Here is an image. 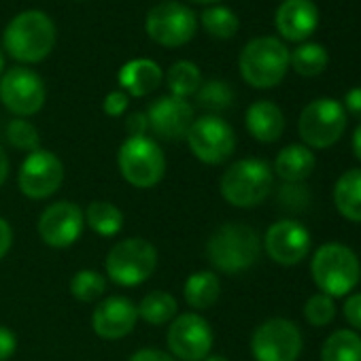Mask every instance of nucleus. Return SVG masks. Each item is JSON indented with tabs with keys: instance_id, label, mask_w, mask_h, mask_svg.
Instances as JSON below:
<instances>
[{
	"instance_id": "f257e3e1",
	"label": "nucleus",
	"mask_w": 361,
	"mask_h": 361,
	"mask_svg": "<svg viewBox=\"0 0 361 361\" xmlns=\"http://www.w3.org/2000/svg\"><path fill=\"white\" fill-rule=\"evenodd\" d=\"M56 45V24L43 11H24L16 16L3 32L5 51L24 64L43 62Z\"/></svg>"
},
{
	"instance_id": "f03ea898",
	"label": "nucleus",
	"mask_w": 361,
	"mask_h": 361,
	"mask_svg": "<svg viewBox=\"0 0 361 361\" xmlns=\"http://www.w3.org/2000/svg\"><path fill=\"white\" fill-rule=\"evenodd\" d=\"M310 274L321 293L334 300L346 298L361 281V262L350 247L325 243L310 259Z\"/></svg>"
},
{
	"instance_id": "7ed1b4c3",
	"label": "nucleus",
	"mask_w": 361,
	"mask_h": 361,
	"mask_svg": "<svg viewBox=\"0 0 361 361\" xmlns=\"http://www.w3.org/2000/svg\"><path fill=\"white\" fill-rule=\"evenodd\" d=\"M262 253L259 234L245 224H226L207 243L209 262L224 274H238L255 266Z\"/></svg>"
},
{
	"instance_id": "20e7f679",
	"label": "nucleus",
	"mask_w": 361,
	"mask_h": 361,
	"mask_svg": "<svg viewBox=\"0 0 361 361\" xmlns=\"http://www.w3.org/2000/svg\"><path fill=\"white\" fill-rule=\"evenodd\" d=\"M274 188V172L268 161L257 157H245L234 161L219 180V192L226 202L236 209L259 207Z\"/></svg>"
},
{
	"instance_id": "39448f33",
	"label": "nucleus",
	"mask_w": 361,
	"mask_h": 361,
	"mask_svg": "<svg viewBox=\"0 0 361 361\" xmlns=\"http://www.w3.org/2000/svg\"><path fill=\"white\" fill-rule=\"evenodd\" d=\"M238 68L251 87H276L289 71V49L276 37H257L243 47Z\"/></svg>"
},
{
	"instance_id": "423d86ee",
	"label": "nucleus",
	"mask_w": 361,
	"mask_h": 361,
	"mask_svg": "<svg viewBox=\"0 0 361 361\" xmlns=\"http://www.w3.org/2000/svg\"><path fill=\"white\" fill-rule=\"evenodd\" d=\"M121 176L132 188H155L166 174V157L161 147L149 136H128L117 151Z\"/></svg>"
},
{
	"instance_id": "0eeeda50",
	"label": "nucleus",
	"mask_w": 361,
	"mask_h": 361,
	"mask_svg": "<svg viewBox=\"0 0 361 361\" xmlns=\"http://www.w3.org/2000/svg\"><path fill=\"white\" fill-rule=\"evenodd\" d=\"M157 268V249L145 238L119 240L104 259L106 276L121 287L142 285Z\"/></svg>"
},
{
	"instance_id": "6e6552de",
	"label": "nucleus",
	"mask_w": 361,
	"mask_h": 361,
	"mask_svg": "<svg viewBox=\"0 0 361 361\" xmlns=\"http://www.w3.org/2000/svg\"><path fill=\"white\" fill-rule=\"evenodd\" d=\"M348 115L342 102L334 98H317L304 106L298 119V132L308 149H329L346 130Z\"/></svg>"
},
{
	"instance_id": "1a4fd4ad",
	"label": "nucleus",
	"mask_w": 361,
	"mask_h": 361,
	"mask_svg": "<svg viewBox=\"0 0 361 361\" xmlns=\"http://www.w3.org/2000/svg\"><path fill=\"white\" fill-rule=\"evenodd\" d=\"M302 348V331L291 319H266L251 336V353L255 361H298Z\"/></svg>"
},
{
	"instance_id": "9d476101",
	"label": "nucleus",
	"mask_w": 361,
	"mask_h": 361,
	"mask_svg": "<svg viewBox=\"0 0 361 361\" xmlns=\"http://www.w3.org/2000/svg\"><path fill=\"white\" fill-rule=\"evenodd\" d=\"M147 35L161 47H183L198 30V18L194 11L174 0H164L147 13Z\"/></svg>"
},
{
	"instance_id": "9b49d317",
	"label": "nucleus",
	"mask_w": 361,
	"mask_h": 361,
	"mask_svg": "<svg viewBox=\"0 0 361 361\" xmlns=\"http://www.w3.org/2000/svg\"><path fill=\"white\" fill-rule=\"evenodd\" d=\"M213 327L198 312H183L170 321L166 342L176 361H204L213 348Z\"/></svg>"
},
{
	"instance_id": "f8f14e48",
	"label": "nucleus",
	"mask_w": 361,
	"mask_h": 361,
	"mask_svg": "<svg viewBox=\"0 0 361 361\" xmlns=\"http://www.w3.org/2000/svg\"><path fill=\"white\" fill-rule=\"evenodd\" d=\"M185 138L192 153L209 166L228 161L236 151V132L219 115H202L194 119Z\"/></svg>"
},
{
	"instance_id": "ddd939ff",
	"label": "nucleus",
	"mask_w": 361,
	"mask_h": 361,
	"mask_svg": "<svg viewBox=\"0 0 361 361\" xmlns=\"http://www.w3.org/2000/svg\"><path fill=\"white\" fill-rule=\"evenodd\" d=\"M62 180H64V164L56 153L47 149H37L28 153L18 174V185L22 194L30 200L51 198L62 188Z\"/></svg>"
},
{
	"instance_id": "4468645a",
	"label": "nucleus",
	"mask_w": 361,
	"mask_h": 361,
	"mask_svg": "<svg viewBox=\"0 0 361 361\" xmlns=\"http://www.w3.org/2000/svg\"><path fill=\"white\" fill-rule=\"evenodd\" d=\"M45 83L43 79L30 71L16 66L7 71L0 79V102L16 117H32L45 104Z\"/></svg>"
},
{
	"instance_id": "2eb2a0df",
	"label": "nucleus",
	"mask_w": 361,
	"mask_h": 361,
	"mask_svg": "<svg viewBox=\"0 0 361 361\" xmlns=\"http://www.w3.org/2000/svg\"><path fill=\"white\" fill-rule=\"evenodd\" d=\"M85 228V215L79 204L60 200L49 204L39 217V236L47 247L66 249L73 247Z\"/></svg>"
},
{
	"instance_id": "dca6fc26",
	"label": "nucleus",
	"mask_w": 361,
	"mask_h": 361,
	"mask_svg": "<svg viewBox=\"0 0 361 361\" xmlns=\"http://www.w3.org/2000/svg\"><path fill=\"white\" fill-rule=\"evenodd\" d=\"M264 249L272 262L295 266L310 253V232L295 219H281L268 228Z\"/></svg>"
},
{
	"instance_id": "f3484780",
	"label": "nucleus",
	"mask_w": 361,
	"mask_h": 361,
	"mask_svg": "<svg viewBox=\"0 0 361 361\" xmlns=\"http://www.w3.org/2000/svg\"><path fill=\"white\" fill-rule=\"evenodd\" d=\"M149 130L161 140L185 138L194 123V109L188 100L176 96H161L147 109Z\"/></svg>"
},
{
	"instance_id": "a211bd4d",
	"label": "nucleus",
	"mask_w": 361,
	"mask_h": 361,
	"mask_svg": "<svg viewBox=\"0 0 361 361\" xmlns=\"http://www.w3.org/2000/svg\"><path fill=\"white\" fill-rule=\"evenodd\" d=\"M138 321L136 304L123 295L104 298L92 314L94 331L104 340H119L126 338Z\"/></svg>"
},
{
	"instance_id": "6ab92c4d",
	"label": "nucleus",
	"mask_w": 361,
	"mask_h": 361,
	"mask_svg": "<svg viewBox=\"0 0 361 361\" xmlns=\"http://www.w3.org/2000/svg\"><path fill=\"white\" fill-rule=\"evenodd\" d=\"M274 24L285 41L304 43L319 26V9L312 0H285L276 9Z\"/></svg>"
},
{
	"instance_id": "aec40b11",
	"label": "nucleus",
	"mask_w": 361,
	"mask_h": 361,
	"mask_svg": "<svg viewBox=\"0 0 361 361\" xmlns=\"http://www.w3.org/2000/svg\"><path fill=\"white\" fill-rule=\"evenodd\" d=\"M245 123L249 134L257 142H276L285 132V115L279 104L270 100H257L247 109Z\"/></svg>"
},
{
	"instance_id": "412c9836",
	"label": "nucleus",
	"mask_w": 361,
	"mask_h": 361,
	"mask_svg": "<svg viewBox=\"0 0 361 361\" xmlns=\"http://www.w3.org/2000/svg\"><path fill=\"white\" fill-rule=\"evenodd\" d=\"M164 81L161 68L149 58H136L119 68V85L128 96L142 98L153 94Z\"/></svg>"
},
{
	"instance_id": "4be33fe9",
	"label": "nucleus",
	"mask_w": 361,
	"mask_h": 361,
	"mask_svg": "<svg viewBox=\"0 0 361 361\" xmlns=\"http://www.w3.org/2000/svg\"><path fill=\"white\" fill-rule=\"evenodd\" d=\"M317 166L312 149L306 145H287L274 159V174L285 183H304Z\"/></svg>"
},
{
	"instance_id": "5701e85b",
	"label": "nucleus",
	"mask_w": 361,
	"mask_h": 361,
	"mask_svg": "<svg viewBox=\"0 0 361 361\" xmlns=\"http://www.w3.org/2000/svg\"><path fill=\"white\" fill-rule=\"evenodd\" d=\"M334 204L344 219L361 224V168H350L338 176L334 185Z\"/></svg>"
},
{
	"instance_id": "b1692460",
	"label": "nucleus",
	"mask_w": 361,
	"mask_h": 361,
	"mask_svg": "<svg viewBox=\"0 0 361 361\" xmlns=\"http://www.w3.org/2000/svg\"><path fill=\"white\" fill-rule=\"evenodd\" d=\"M183 295L194 310H207L217 304L221 295V281L215 272L198 270L192 276H188L183 285Z\"/></svg>"
},
{
	"instance_id": "393cba45",
	"label": "nucleus",
	"mask_w": 361,
	"mask_h": 361,
	"mask_svg": "<svg viewBox=\"0 0 361 361\" xmlns=\"http://www.w3.org/2000/svg\"><path fill=\"white\" fill-rule=\"evenodd\" d=\"M83 215H85L87 228L104 238L117 236L123 228V213L113 202H106V200L92 202L87 211H83Z\"/></svg>"
},
{
	"instance_id": "a878e982",
	"label": "nucleus",
	"mask_w": 361,
	"mask_h": 361,
	"mask_svg": "<svg viewBox=\"0 0 361 361\" xmlns=\"http://www.w3.org/2000/svg\"><path fill=\"white\" fill-rule=\"evenodd\" d=\"M321 361H361V336L355 329H336L323 342Z\"/></svg>"
},
{
	"instance_id": "bb28decb",
	"label": "nucleus",
	"mask_w": 361,
	"mask_h": 361,
	"mask_svg": "<svg viewBox=\"0 0 361 361\" xmlns=\"http://www.w3.org/2000/svg\"><path fill=\"white\" fill-rule=\"evenodd\" d=\"M329 64V54L323 45L304 41L293 51H289V66L300 77H317Z\"/></svg>"
},
{
	"instance_id": "cd10ccee",
	"label": "nucleus",
	"mask_w": 361,
	"mask_h": 361,
	"mask_svg": "<svg viewBox=\"0 0 361 361\" xmlns=\"http://www.w3.org/2000/svg\"><path fill=\"white\" fill-rule=\"evenodd\" d=\"M166 85L170 90V96L188 100V96H194L200 90V85H202V73H200V68L194 62L180 60V62H176V64H172L168 68Z\"/></svg>"
},
{
	"instance_id": "c85d7f7f",
	"label": "nucleus",
	"mask_w": 361,
	"mask_h": 361,
	"mask_svg": "<svg viewBox=\"0 0 361 361\" xmlns=\"http://www.w3.org/2000/svg\"><path fill=\"white\" fill-rule=\"evenodd\" d=\"M176 300L168 291H151L136 306L138 317L149 325H166L176 317Z\"/></svg>"
},
{
	"instance_id": "c756f323",
	"label": "nucleus",
	"mask_w": 361,
	"mask_h": 361,
	"mask_svg": "<svg viewBox=\"0 0 361 361\" xmlns=\"http://www.w3.org/2000/svg\"><path fill=\"white\" fill-rule=\"evenodd\" d=\"M200 22H202V28L215 39H232L240 26L236 13L230 7H221V5H215L202 11Z\"/></svg>"
},
{
	"instance_id": "7c9ffc66",
	"label": "nucleus",
	"mask_w": 361,
	"mask_h": 361,
	"mask_svg": "<svg viewBox=\"0 0 361 361\" xmlns=\"http://www.w3.org/2000/svg\"><path fill=\"white\" fill-rule=\"evenodd\" d=\"M196 100L202 109L219 113V111H226L232 106L234 92L226 81L213 79V81H207L204 85H200V90L196 92Z\"/></svg>"
},
{
	"instance_id": "2f4dec72",
	"label": "nucleus",
	"mask_w": 361,
	"mask_h": 361,
	"mask_svg": "<svg viewBox=\"0 0 361 361\" xmlns=\"http://www.w3.org/2000/svg\"><path fill=\"white\" fill-rule=\"evenodd\" d=\"M104 291H106V279L96 270H79L71 279V293L79 302H96L98 298L104 295Z\"/></svg>"
},
{
	"instance_id": "473e14b6",
	"label": "nucleus",
	"mask_w": 361,
	"mask_h": 361,
	"mask_svg": "<svg viewBox=\"0 0 361 361\" xmlns=\"http://www.w3.org/2000/svg\"><path fill=\"white\" fill-rule=\"evenodd\" d=\"M304 317L312 327H327L336 319V302L325 293H314L304 304Z\"/></svg>"
},
{
	"instance_id": "72a5a7b5",
	"label": "nucleus",
	"mask_w": 361,
	"mask_h": 361,
	"mask_svg": "<svg viewBox=\"0 0 361 361\" xmlns=\"http://www.w3.org/2000/svg\"><path fill=\"white\" fill-rule=\"evenodd\" d=\"M7 138L16 149L30 151V153L39 149V140H41L37 126H32L28 119H22V117H16L7 126Z\"/></svg>"
},
{
	"instance_id": "f704fd0d",
	"label": "nucleus",
	"mask_w": 361,
	"mask_h": 361,
	"mask_svg": "<svg viewBox=\"0 0 361 361\" xmlns=\"http://www.w3.org/2000/svg\"><path fill=\"white\" fill-rule=\"evenodd\" d=\"M281 202L285 204V209L291 211H300L304 207H308V188L304 183H287L285 188H281Z\"/></svg>"
},
{
	"instance_id": "c9c22d12",
	"label": "nucleus",
	"mask_w": 361,
	"mask_h": 361,
	"mask_svg": "<svg viewBox=\"0 0 361 361\" xmlns=\"http://www.w3.org/2000/svg\"><path fill=\"white\" fill-rule=\"evenodd\" d=\"M342 312H344V319L350 325V329L361 331V291L346 295Z\"/></svg>"
},
{
	"instance_id": "e433bc0d",
	"label": "nucleus",
	"mask_w": 361,
	"mask_h": 361,
	"mask_svg": "<svg viewBox=\"0 0 361 361\" xmlns=\"http://www.w3.org/2000/svg\"><path fill=\"white\" fill-rule=\"evenodd\" d=\"M128 104H130V96H128L123 90H115V92H111V94L104 98L102 109H104V113H106L109 117H119V115L126 113Z\"/></svg>"
},
{
	"instance_id": "4c0bfd02",
	"label": "nucleus",
	"mask_w": 361,
	"mask_h": 361,
	"mask_svg": "<svg viewBox=\"0 0 361 361\" xmlns=\"http://www.w3.org/2000/svg\"><path fill=\"white\" fill-rule=\"evenodd\" d=\"M16 348H18V338H16V334H13L9 327L0 325V361L11 359L13 353H16Z\"/></svg>"
},
{
	"instance_id": "58836bf2",
	"label": "nucleus",
	"mask_w": 361,
	"mask_h": 361,
	"mask_svg": "<svg viewBox=\"0 0 361 361\" xmlns=\"http://www.w3.org/2000/svg\"><path fill=\"white\" fill-rule=\"evenodd\" d=\"M342 106H344L346 115H353L355 119L361 121V85H357V87H353V90L346 92Z\"/></svg>"
},
{
	"instance_id": "ea45409f",
	"label": "nucleus",
	"mask_w": 361,
	"mask_h": 361,
	"mask_svg": "<svg viewBox=\"0 0 361 361\" xmlns=\"http://www.w3.org/2000/svg\"><path fill=\"white\" fill-rule=\"evenodd\" d=\"M126 130L130 136H147V130H149L147 113H132L126 121Z\"/></svg>"
},
{
	"instance_id": "a19ab883",
	"label": "nucleus",
	"mask_w": 361,
	"mask_h": 361,
	"mask_svg": "<svg viewBox=\"0 0 361 361\" xmlns=\"http://www.w3.org/2000/svg\"><path fill=\"white\" fill-rule=\"evenodd\" d=\"M128 361H176V359L170 353H164L157 348H140Z\"/></svg>"
},
{
	"instance_id": "79ce46f5",
	"label": "nucleus",
	"mask_w": 361,
	"mask_h": 361,
	"mask_svg": "<svg viewBox=\"0 0 361 361\" xmlns=\"http://www.w3.org/2000/svg\"><path fill=\"white\" fill-rule=\"evenodd\" d=\"M11 243H13V230H11L7 219L0 217V259H3L9 253Z\"/></svg>"
},
{
	"instance_id": "37998d69",
	"label": "nucleus",
	"mask_w": 361,
	"mask_h": 361,
	"mask_svg": "<svg viewBox=\"0 0 361 361\" xmlns=\"http://www.w3.org/2000/svg\"><path fill=\"white\" fill-rule=\"evenodd\" d=\"M7 176H9V157H7L5 149L0 147V188L5 185Z\"/></svg>"
},
{
	"instance_id": "c03bdc74",
	"label": "nucleus",
	"mask_w": 361,
	"mask_h": 361,
	"mask_svg": "<svg viewBox=\"0 0 361 361\" xmlns=\"http://www.w3.org/2000/svg\"><path fill=\"white\" fill-rule=\"evenodd\" d=\"M353 153H355V157L361 161V123L355 128V132H353Z\"/></svg>"
},
{
	"instance_id": "a18cd8bd",
	"label": "nucleus",
	"mask_w": 361,
	"mask_h": 361,
	"mask_svg": "<svg viewBox=\"0 0 361 361\" xmlns=\"http://www.w3.org/2000/svg\"><path fill=\"white\" fill-rule=\"evenodd\" d=\"M204 361H230L228 357H224V355H209Z\"/></svg>"
},
{
	"instance_id": "49530a36",
	"label": "nucleus",
	"mask_w": 361,
	"mask_h": 361,
	"mask_svg": "<svg viewBox=\"0 0 361 361\" xmlns=\"http://www.w3.org/2000/svg\"><path fill=\"white\" fill-rule=\"evenodd\" d=\"M192 3H196V5H215V3H219V0H192Z\"/></svg>"
},
{
	"instance_id": "de8ad7c7",
	"label": "nucleus",
	"mask_w": 361,
	"mask_h": 361,
	"mask_svg": "<svg viewBox=\"0 0 361 361\" xmlns=\"http://www.w3.org/2000/svg\"><path fill=\"white\" fill-rule=\"evenodd\" d=\"M3 68H5V56H3V49H0V75H3Z\"/></svg>"
}]
</instances>
